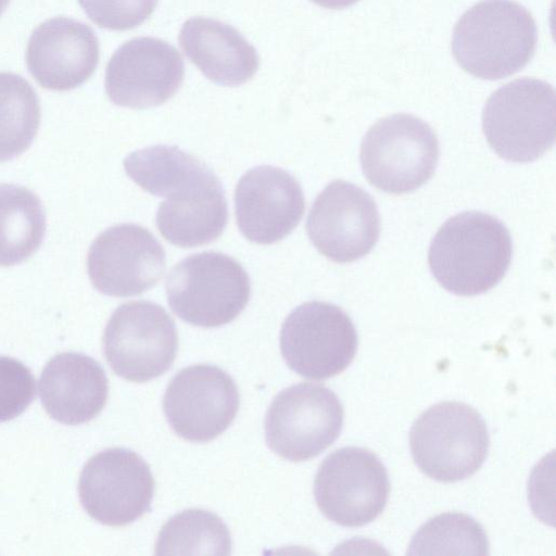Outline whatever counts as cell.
Instances as JSON below:
<instances>
[{
    "instance_id": "44dd1931",
    "label": "cell",
    "mask_w": 556,
    "mask_h": 556,
    "mask_svg": "<svg viewBox=\"0 0 556 556\" xmlns=\"http://www.w3.org/2000/svg\"><path fill=\"white\" fill-rule=\"evenodd\" d=\"M46 214L40 199L29 189L0 185V266L29 258L40 247Z\"/></svg>"
},
{
    "instance_id": "52a82bcc",
    "label": "cell",
    "mask_w": 556,
    "mask_h": 556,
    "mask_svg": "<svg viewBox=\"0 0 556 556\" xmlns=\"http://www.w3.org/2000/svg\"><path fill=\"white\" fill-rule=\"evenodd\" d=\"M359 157L363 173L374 187L402 194L416 190L433 175L439 142L422 119L399 113L379 119L369 128Z\"/></svg>"
},
{
    "instance_id": "4316f807",
    "label": "cell",
    "mask_w": 556,
    "mask_h": 556,
    "mask_svg": "<svg viewBox=\"0 0 556 556\" xmlns=\"http://www.w3.org/2000/svg\"><path fill=\"white\" fill-rule=\"evenodd\" d=\"M314 3H316L319 7L327 8V9H344L348 7L353 5L358 0H312Z\"/></svg>"
},
{
    "instance_id": "3957f363",
    "label": "cell",
    "mask_w": 556,
    "mask_h": 556,
    "mask_svg": "<svg viewBox=\"0 0 556 556\" xmlns=\"http://www.w3.org/2000/svg\"><path fill=\"white\" fill-rule=\"evenodd\" d=\"M536 41L535 22L525 7L513 0H483L455 24L452 53L470 75L496 80L523 68Z\"/></svg>"
},
{
    "instance_id": "5b68a950",
    "label": "cell",
    "mask_w": 556,
    "mask_h": 556,
    "mask_svg": "<svg viewBox=\"0 0 556 556\" xmlns=\"http://www.w3.org/2000/svg\"><path fill=\"white\" fill-rule=\"evenodd\" d=\"M482 129L490 147L502 159L532 162L555 142V90L536 78L505 84L488 99Z\"/></svg>"
},
{
    "instance_id": "484cf974",
    "label": "cell",
    "mask_w": 556,
    "mask_h": 556,
    "mask_svg": "<svg viewBox=\"0 0 556 556\" xmlns=\"http://www.w3.org/2000/svg\"><path fill=\"white\" fill-rule=\"evenodd\" d=\"M88 17L101 28L127 30L143 23L157 0H78Z\"/></svg>"
},
{
    "instance_id": "8992f818",
    "label": "cell",
    "mask_w": 556,
    "mask_h": 556,
    "mask_svg": "<svg viewBox=\"0 0 556 556\" xmlns=\"http://www.w3.org/2000/svg\"><path fill=\"white\" fill-rule=\"evenodd\" d=\"M165 288L174 314L204 328L232 321L244 309L251 293L244 268L219 252L184 258L168 273Z\"/></svg>"
},
{
    "instance_id": "2e32d148",
    "label": "cell",
    "mask_w": 556,
    "mask_h": 556,
    "mask_svg": "<svg viewBox=\"0 0 556 556\" xmlns=\"http://www.w3.org/2000/svg\"><path fill=\"white\" fill-rule=\"evenodd\" d=\"M184 60L175 47L154 37H138L111 56L104 87L116 105L146 109L160 105L179 89Z\"/></svg>"
},
{
    "instance_id": "ba28073f",
    "label": "cell",
    "mask_w": 556,
    "mask_h": 556,
    "mask_svg": "<svg viewBox=\"0 0 556 556\" xmlns=\"http://www.w3.org/2000/svg\"><path fill=\"white\" fill-rule=\"evenodd\" d=\"M102 348L117 376L146 382L163 375L174 363L178 348L176 326L156 303L127 302L110 317Z\"/></svg>"
},
{
    "instance_id": "7c38bea8",
    "label": "cell",
    "mask_w": 556,
    "mask_h": 556,
    "mask_svg": "<svg viewBox=\"0 0 556 556\" xmlns=\"http://www.w3.org/2000/svg\"><path fill=\"white\" fill-rule=\"evenodd\" d=\"M154 488L149 465L137 453L114 447L99 452L85 464L78 494L91 518L121 527L150 510Z\"/></svg>"
},
{
    "instance_id": "d6986e66",
    "label": "cell",
    "mask_w": 556,
    "mask_h": 556,
    "mask_svg": "<svg viewBox=\"0 0 556 556\" xmlns=\"http://www.w3.org/2000/svg\"><path fill=\"white\" fill-rule=\"evenodd\" d=\"M109 393L102 366L90 356L64 352L52 357L39 378V397L48 415L65 425L90 421Z\"/></svg>"
},
{
    "instance_id": "ffe728a7",
    "label": "cell",
    "mask_w": 556,
    "mask_h": 556,
    "mask_svg": "<svg viewBox=\"0 0 556 556\" xmlns=\"http://www.w3.org/2000/svg\"><path fill=\"white\" fill-rule=\"evenodd\" d=\"M178 39L185 55L217 85H243L260 66L255 48L236 28L218 20L191 17L184 23Z\"/></svg>"
},
{
    "instance_id": "cb8c5ba5",
    "label": "cell",
    "mask_w": 556,
    "mask_h": 556,
    "mask_svg": "<svg viewBox=\"0 0 556 556\" xmlns=\"http://www.w3.org/2000/svg\"><path fill=\"white\" fill-rule=\"evenodd\" d=\"M408 554H489L483 528L465 514L447 513L424 523L412 539Z\"/></svg>"
},
{
    "instance_id": "d4e9b609",
    "label": "cell",
    "mask_w": 556,
    "mask_h": 556,
    "mask_svg": "<svg viewBox=\"0 0 556 556\" xmlns=\"http://www.w3.org/2000/svg\"><path fill=\"white\" fill-rule=\"evenodd\" d=\"M26 365L9 357L0 356V422L20 416L31 403L36 383Z\"/></svg>"
},
{
    "instance_id": "30bf717a",
    "label": "cell",
    "mask_w": 556,
    "mask_h": 556,
    "mask_svg": "<svg viewBox=\"0 0 556 556\" xmlns=\"http://www.w3.org/2000/svg\"><path fill=\"white\" fill-rule=\"evenodd\" d=\"M357 332L339 306L311 301L295 307L280 330V351L300 376L324 380L342 372L354 359Z\"/></svg>"
},
{
    "instance_id": "8fae6325",
    "label": "cell",
    "mask_w": 556,
    "mask_h": 556,
    "mask_svg": "<svg viewBox=\"0 0 556 556\" xmlns=\"http://www.w3.org/2000/svg\"><path fill=\"white\" fill-rule=\"evenodd\" d=\"M319 510L342 527H362L384 509L390 481L387 468L370 451L348 446L329 454L314 480Z\"/></svg>"
},
{
    "instance_id": "277c9868",
    "label": "cell",
    "mask_w": 556,
    "mask_h": 556,
    "mask_svg": "<svg viewBox=\"0 0 556 556\" xmlns=\"http://www.w3.org/2000/svg\"><path fill=\"white\" fill-rule=\"evenodd\" d=\"M490 439L481 415L459 402L438 403L413 424L409 446L429 478L451 483L472 476L484 463Z\"/></svg>"
},
{
    "instance_id": "4fadbf2b",
    "label": "cell",
    "mask_w": 556,
    "mask_h": 556,
    "mask_svg": "<svg viewBox=\"0 0 556 556\" xmlns=\"http://www.w3.org/2000/svg\"><path fill=\"white\" fill-rule=\"evenodd\" d=\"M239 392L233 379L223 369L207 364L186 367L177 372L164 394L165 417L179 437L207 442L222 434L239 409Z\"/></svg>"
},
{
    "instance_id": "7402d4cb",
    "label": "cell",
    "mask_w": 556,
    "mask_h": 556,
    "mask_svg": "<svg viewBox=\"0 0 556 556\" xmlns=\"http://www.w3.org/2000/svg\"><path fill=\"white\" fill-rule=\"evenodd\" d=\"M40 124L39 99L31 85L13 73H0V162L31 144Z\"/></svg>"
},
{
    "instance_id": "e0dca14e",
    "label": "cell",
    "mask_w": 556,
    "mask_h": 556,
    "mask_svg": "<svg viewBox=\"0 0 556 556\" xmlns=\"http://www.w3.org/2000/svg\"><path fill=\"white\" fill-rule=\"evenodd\" d=\"M304 208L300 184L279 167L251 168L235 190L239 230L257 244H271L287 237L300 223Z\"/></svg>"
},
{
    "instance_id": "5bb4252c",
    "label": "cell",
    "mask_w": 556,
    "mask_h": 556,
    "mask_svg": "<svg viewBox=\"0 0 556 556\" xmlns=\"http://www.w3.org/2000/svg\"><path fill=\"white\" fill-rule=\"evenodd\" d=\"M306 231L314 247L329 260L354 262L377 243L379 212L366 191L351 182L334 180L314 201Z\"/></svg>"
},
{
    "instance_id": "9a60e30c",
    "label": "cell",
    "mask_w": 556,
    "mask_h": 556,
    "mask_svg": "<svg viewBox=\"0 0 556 556\" xmlns=\"http://www.w3.org/2000/svg\"><path fill=\"white\" fill-rule=\"evenodd\" d=\"M166 267L161 243L147 229L119 224L101 232L87 255V271L92 286L110 296L126 298L152 288Z\"/></svg>"
},
{
    "instance_id": "ac0fdd59",
    "label": "cell",
    "mask_w": 556,
    "mask_h": 556,
    "mask_svg": "<svg viewBox=\"0 0 556 556\" xmlns=\"http://www.w3.org/2000/svg\"><path fill=\"white\" fill-rule=\"evenodd\" d=\"M99 61V42L86 24L53 17L31 34L26 64L37 83L49 90L67 91L83 85L94 72Z\"/></svg>"
},
{
    "instance_id": "7a4b0ae2",
    "label": "cell",
    "mask_w": 556,
    "mask_h": 556,
    "mask_svg": "<svg viewBox=\"0 0 556 556\" xmlns=\"http://www.w3.org/2000/svg\"><path fill=\"white\" fill-rule=\"evenodd\" d=\"M513 253L504 224L482 212L448 218L431 241L428 263L435 280L463 296L484 293L506 274Z\"/></svg>"
},
{
    "instance_id": "603a6c76",
    "label": "cell",
    "mask_w": 556,
    "mask_h": 556,
    "mask_svg": "<svg viewBox=\"0 0 556 556\" xmlns=\"http://www.w3.org/2000/svg\"><path fill=\"white\" fill-rule=\"evenodd\" d=\"M231 539L227 526L215 514L187 509L173 516L161 529L155 554L228 555Z\"/></svg>"
},
{
    "instance_id": "9c48e42d",
    "label": "cell",
    "mask_w": 556,
    "mask_h": 556,
    "mask_svg": "<svg viewBox=\"0 0 556 556\" xmlns=\"http://www.w3.org/2000/svg\"><path fill=\"white\" fill-rule=\"evenodd\" d=\"M268 447L291 462L311 459L340 435L343 407L327 387L302 382L286 388L270 403L265 417Z\"/></svg>"
},
{
    "instance_id": "6da1fadb",
    "label": "cell",
    "mask_w": 556,
    "mask_h": 556,
    "mask_svg": "<svg viewBox=\"0 0 556 556\" xmlns=\"http://www.w3.org/2000/svg\"><path fill=\"white\" fill-rule=\"evenodd\" d=\"M128 177L149 193L166 198L156 227L172 244L193 248L216 240L228 210L217 176L193 155L173 146H153L124 160Z\"/></svg>"
},
{
    "instance_id": "83f0119b",
    "label": "cell",
    "mask_w": 556,
    "mask_h": 556,
    "mask_svg": "<svg viewBox=\"0 0 556 556\" xmlns=\"http://www.w3.org/2000/svg\"><path fill=\"white\" fill-rule=\"evenodd\" d=\"M10 0H0V15L2 14V12L5 10L8 3H9Z\"/></svg>"
}]
</instances>
